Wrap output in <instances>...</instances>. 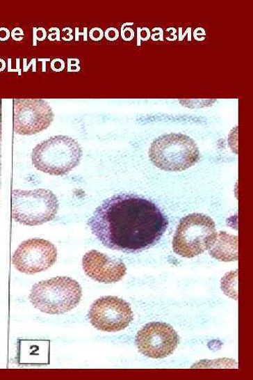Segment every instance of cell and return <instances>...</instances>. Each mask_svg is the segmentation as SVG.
I'll return each instance as SVG.
<instances>
[{
	"mask_svg": "<svg viewBox=\"0 0 253 380\" xmlns=\"http://www.w3.org/2000/svg\"><path fill=\"white\" fill-rule=\"evenodd\" d=\"M210 255L221 262L238 260V237L226 232H217L215 237L210 246Z\"/></svg>",
	"mask_w": 253,
	"mask_h": 380,
	"instance_id": "cell-12",
	"label": "cell"
},
{
	"mask_svg": "<svg viewBox=\"0 0 253 380\" xmlns=\"http://www.w3.org/2000/svg\"><path fill=\"white\" fill-rule=\"evenodd\" d=\"M83 268L91 279L105 284L120 281L126 274L124 262L97 250L87 252L83 258Z\"/></svg>",
	"mask_w": 253,
	"mask_h": 380,
	"instance_id": "cell-11",
	"label": "cell"
},
{
	"mask_svg": "<svg viewBox=\"0 0 253 380\" xmlns=\"http://www.w3.org/2000/svg\"><path fill=\"white\" fill-rule=\"evenodd\" d=\"M35 61H36V58L32 59V61H31V63H29V65H28V67H26V68H24V72H27V71L29 70V68H30V67L31 66V65H33V63Z\"/></svg>",
	"mask_w": 253,
	"mask_h": 380,
	"instance_id": "cell-26",
	"label": "cell"
},
{
	"mask_svg": "<svg viewBox=\"0 0 253 380\" xmlns=\"http://www.w3.org/2000/svg\"><path fill=\"white\" fill-rule=\"evenodd\" d=\"M47 37V31L42 28H33V45L36 46L38 41H43Z\"/></svg>",
	"mask_w": 253,
	"mask_h": 380,
	"instance_id": "cell-13",
	"label": "cell"
},
{
	"mask_svg": "<svg viewBox=\"0 0 253 380\" xmlns=\"http://www.w3.org/2000/svg\"><path fill=\"white\" fill-rule=\"evenodd\" d=\"M168 224L159 206L133 193H120L104 200L88 221L104 246L125 253H140L155 246Z\"/></svg>",
	"mask_w": 253,
	"mask_h": 380,
	"instance_id": "cell-1",
	"label": "cell"
},
{
	"mask_svg": "<svg viewBox=\"0 0 253 380\" xmlns=\"http://www.w3.org/2000/svg\"><path fill=\"white\" fill-rule=\"evenodd\" d=\"M56 29V33H51L49 35V40H51V41H54V40H56V41H60V30L58 29V28H55Z\"/></svg>",
	"mask_w": 253,
	"mask_h": 380,
	"instance_id": "cell-23",
	"label": "cell"
},
{
	"mask_svg": "<svg viewBox=\"0 0 253 380\" xmlns=\"http://www.w3.org/2000/svg\"><path fill=\"white\" fill-rule=\"evenodd\" d=\"M10 36V33L8 29L2 28L0 29V40H6Z\"/></svg>",
	"mask_w": 253,
	"mask_h": 380,
	"instance_id": "cell-22",
	"label": "cell"
},
{
	"mask_svg": "<svg viewBox=\"0 0 253 380\" xmlns=\"http://www.w3.org/2000/svg\"><path fill=\"white\" fill-rule=\"evenodd\" d=\"M80 60L79 58H69L68 59V72H79Z\"/></svg>",
	"mask_w": 253,
	"mask_h": 380,
	"instance_id": "cell-15",
	"label": "cell"
},
{
	"mask_svg": "<svg viewBox=\"0 0 253 380\" xmlns=\"http://www.w3.org/2000/svg\"><path fill=\"white\" fill-rule=\"evenodd\" d=\"M56 260L57 249L53 244L34 238L19 246L13 257V264L18 271L33 275L49 269Z\"/></svg>",
	"mask_w": 253,
	"mask_h": 380,
	"instance_id": "cell-8",
	"label": "cell"
},
{
	"mask_svg": "<svg viewBox=\"0 0 253 380\" xmlns=\"http://www.w3.org/2000/svg\"><path fill=\"white\" fill-rule=\"evenodd\" d=\"M179 342V338L174 329L161 322L146 325L136 338L140 352L152 358H163L172 355Z\"/></svg>",
	"mask_w": 253,
	"mask_h": 380,
	"instance_id": "cell-9",
	"label": "cell"
},
{
	"mask_svg": "<svg viewBox=\"0 0 253 380\" xmlns=\"http://www.w3.org/2000/svg\"><path fill=\"white\" fill-rule=\"evenodd\" d=\"M158 32L152 30L153 34L151 35L152 39L154 41H163V30L161 28H156Z\"/></svg>",
	"mask_w": 253,
	"mask_h": 380,
	"instance_id": "cell-20",
	"label": "cell"
},
{
	"mask_svg": "<svg viewBox=\"0 0 253 380\" xmlns=\"http://www.w3.org/2000/svg\"><path fill=\"white\" fill-rule=\"evenodd\" d=\"M121 35L122 40L125 41H131L135 38V31L130 27L121 29Z\"/></svg>",
	"mask_w": 253,
	"mask_h": 380,
	"instance_id": "cell-16",
	"label": "cell"
},
{
	"mask_svg": "<svg viewBox=\"0 0 253 380\" xmlns=\"http://www.w3.org/2000/svg\"><path fill=\"white\" fill-rule=\"evenodd\" d=\"M91 324L103 332L116 333L128 328L134 314L131 305L117 296H103L95 301L88 312Z\"/></svg>",
	"mask_w": 253,
	"mask_h": 380,
	"instance_id": "cell-7",
	"label": "cell"
},
{
	"mask_svg": "<svg viewBox=\"0 0 253 380\" xmlns=\"http://www.w3.org/2000/svg\"><path fill=\"white\" fill-rule=\"evenodd\" d=\"M154 166L165 171H182L199 160V148L193 139L179 134L162 136L154 141L149 150Z\"/></svg>",
	"mask_w": 253,
	"mask_h": 380,
	"instance_id": "cell-4",
	"label": "cell"
},
{
	"mask_svg": "<svg viewBox=\"0 0 253 380\" xmlns=\"http://www.w3.org/2000/svg\"><path fill=\"white\" fill-rule=\"evenodd\" d=\"M39 61L42 62V72H46V61H50V58H39Z\"/></svg>",
	"mask_w": 253,
	"mask_h": 380,
	"instance_id": "cell-24",
	"label": "cell"
},
{
	"mask_svg": "<svg viewBox=\"0 0 253 380\" xmlns=\"http://www.w3.org/2000/svg\"><path fill=\"white\" fill-rule=\"evenodd\" d=\"M65 68V62L61 58H55L51 62V69L54 72H61Z\"/></svg>",
	"mask_w": 253,
	"mask_h": 380,
	"instance_id": "cell-14",
	"label": "cell"
},
{
	"mask_svg": "<svg viewBox=\"0 0 253 380\" xmlns=\"http://www.w3.org/2000/svg\"><path fill=\"white\" fill-rule=\"evenodd\" d=\"M58 207L56 196L48 189H15L13 192V218L24 225H40L53 220Z\"/></svg>",
	"mask_w": 253,
	"mask_h": 380,
	"instance_id": "cell-6",
	"label": "cell"
},
{
	"mask_svg": "<svg viewBox=\"0 0 253 380\" xmlns=\"http://www.w3.org/2000/svg\"><path fill=\"white\" fill-rule=\"evenodd\" d=\"M54 119L50 106L42 100H18L14 106V128L23 136L37 134L48 128Z\"/></svg>",
	"mask_w": 253,
	"mask_h": 380,
	"instance_id": "cell-10",
	"label": "cell"
},
{
	"mask_svg": "<svg viewBox=\"0 0 253 380\" xmlns=\"http://www.w3.org/2000/svg\"><path fill=\"white\" fill-rule=\"evenodd\" d=\"M106 38L109 41H115L119 37V31L114 27H111L106 29L104 33Z\"/></svg>",
	"mask_w": 253,
	"mask_h": 380,
	"instance_id": "cell-17",
	"label": "cell"
},
{
	"mask_svg": "<svg viewBox=\"0 0 253 380\" xmlns=\"http://www.w3.org/2000/svg\"><path fill=\"white\" fill-rule=\"evenodd\" d=\"M200 29L201 28H199V29L195 30L194 35H195V38L197 40L202 41V40H204V39H205L206 31H205V30L204 29L202 28L201 32H200Z\"/></svg>",
	"mask_w": 253,
	"mask_h": 380,
	"instance_id": "cell-21",
	"label": "cell"
},
{
	"mask_svg": "<svg viewBox=\"0 0 253 380\" xmlns=\"http://www.w3.org/2000/svg\"><path fill=\"white\" fill-rule=\"evenodd\" d=\"M138 39L143 41H147L151 38V31L150 30L145 27L143 29L138 28Z\"/></svg>",
	"mask_w": 253,
	"mask_h": 380,
	"instance_id": "cell-19",
	"label": "cell"
},
{
	"mask_svg": "<svg viewBox=\"0 0 253 380\" xmlns=\"http://www.w3.org/2000/svg\"><path fill=\"white\" fill-rule=\"evenodd\" d=\"M104 35V33L100 28H93L90 32V37L94 41L101 40Z\"/></svg>",
	"mask_w": 253,
	"mask_h": 380,
	"instance_id": "cell-18",
	"label": "cell"
},
{
	"mask_svg": "<svg viewBox=\"0 0 253 380\" xmlns=\"http://www.w3.org/2000/svg\"><path fill=\"white\" fill-rule=\"evenodd\" d=\"M217 233L214 221L203 214L183 217L175 231L172 247L177 255L194 258L209 250Z\"/></svg>",
	"mask_w": 253,
	"mask_h": 380,
	"instance_id": "cell-5",
	"label": "cell"
},
{
	"mask_svg": "<svg viewBox=\"0 0 253 380\" xmlns=\"http://www.w3.org/2000/svg\"><path fill=\"white\" fill-rule=\"evenodd\" d=\"M82 287L69 277H56L33 285L30 301L41 312L60 315L75 308L82 298Z\"/></svg>",
	"mask_w": 253,
	"mask_h": 380,
	"instance_id": "cell-2",
	"label": "cell"
},
{
	"mask_svg": "<svg viewBox=\"0 0 253 380\" xmlns=\"http://www.w3.org/2000/svg\"><path fill=\"white\" fill-rule=\"evenodd\" d=\"M82 157L80 144L65 136H54L43 141L32 153L34 166L53 175H67L80 164Z\"/></svg>",
	"mask_w": 253,
	"mask_h": 380,
	"instance_id": "cell-3",
	"label": "cell"
},
{
	"mask_svg": "<svg viewBox=\"0 0 253 380\" xmlns=\"http://www.w3.org/2000/svg\"><path fill=\"white\" fill-rule=\"evenodd\" d=\"M6 69V62L3 59H0V72Z\"/></svg>",
	"mask_w": 253,
	"mask_h": 380,
	"instance_id": "cell-25",
	"label": "cell"
}]
</instances>
